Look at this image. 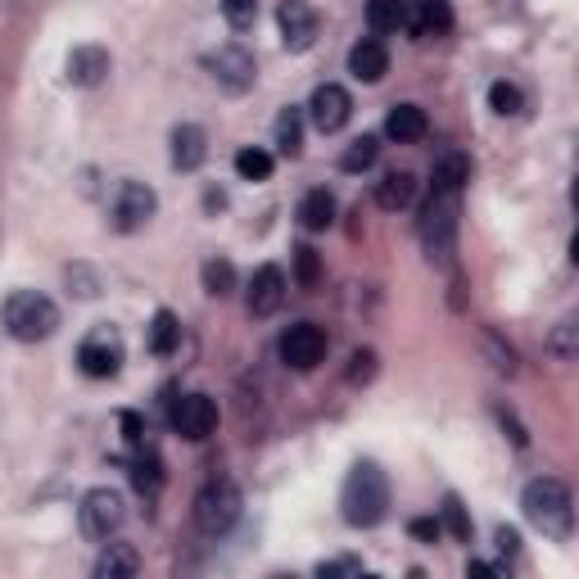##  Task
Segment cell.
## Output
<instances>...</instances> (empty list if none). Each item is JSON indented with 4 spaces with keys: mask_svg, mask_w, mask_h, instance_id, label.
<instances>
[{
    "mask_svg": "<svg viewBox=\"0 0 579 579\" xmlns=\"http://www.w3.org/2000/svg\"><path fill=\"white\" fill-rule=\"evenodd\" d=\"M340 517L353 530H372L390 517V480L376 462H357L340 489Z\"/></svg>",
    "mask_w": 579,
    "mask_h": 579,
    "instance_id": "cell-1",
    "label": "cell"
},
{
    "mask_svg": "<svg viewBox=\"0 0 579 579\" xmlns=\"http://www.w3.org/2000/svg\"><path fill=\"white\" fill-rule=\"evenodd\" d=\"M521 512H526V521H530L534 530H543V534L557 539V543H566V539L575 534V498H570V489H566L557 475H539V480L526 484Z\"/></svg>",
    "mask_w": 579,
    "mask_h": 579,
    "instance_id": "cell-2",
    "label": "cell"
},
{
    "mask_svg": "<svg viewBox=\"0 0 579 579\" xmlns=\"http://www.w3.org/2000/svg\"><path fill=\"white\" fill-rule=\"evenodd\" d=\"M458 213H462V195L458 190H430L421 217H416V236L430 263L449 267L458 254Z\"/></svg>",
    "mask_w": 579,
    "mask_h": 579,
    "instance_id": "cell-3",
    "label": "cell"
},
{
    "mask_svg": "<svg viewBox=\"0 0 579 579\" xmlns=\"http://www.w3.org/2000/svg\"><path fill=\"white\" fill-rule=\"evenodd\" d=\"M0 322H6V331L19 344H37V340H50L59 331V308L41 290H14L6 308H0Z\"/></svg>",
    "mask_w": 579,
    "mask_h": 579,
    "instance_id": "cell-4",
    "label": "cell"
},
{
    "mask_svg": "<svg viewBox=\"0 0 579 579\" xmlns=\"http://www.w3.org/2000/svg\"><path fill=\"white\" fill-rule=\"evenodd\" d=\"M236 517H241V489L232 480H213V484H204L195 493V526H199V534H208V539L227 534L236 526Z\"/></svg>",
    "mask_w": 579,
    "mask_h": 579,
    "instance_id": "cell-5",
    "label": "cell"
},
{
    "mask_svg": "<svg viewBox=\"0 0 579 579\" xmlns=\"http://www.w3.org/2000/svg\"><path fill=\"white\" fill-rule=\"evenodd\" d=\"M204 68H208V78L223 87L227 96H245L254 87V78H258V63H254V55L245 46H217V50H208Z\"/></svg>",
    "mask_w": 579,
    "mask_h": 579,
    "instance_id": "cell-6",
    "label": "cell"
},
{
    "mask_svg": "<svg viewBox=\"0 0 579 579\" xmlns=\"http://www.w3.org/2000/svg\"><path fill=\"white\" fill-rule=\"evenodd\" d=\"M122 517H127V507H122V493H118V489H91V493L82 498V507H78V526H82V534H87L91 543H105V539L122 526Z\"/></svg>",
    "mask_w": 579,
    "mask_h": 579,
    "instance_id": "cell-7",
    "label": "cell"
},
{
    "mask_svg": "<svg viewBox=\"0 0 579 579\" xmlns=\"http://www.w3.org/2000/svg\"><path fill=\"white\" fill-rule=\"evenodd\" d=\"M78 367L91 381H114L122 372V335L109 326H96L82 344H78Z\"/></svg>",
    "mask_w": 579,
    "mask_h": 579,
    "instance_id": "cell-8",
    "label": "cell"
},
{
    "mask_svg": "<svg viewBox=\"0 0 579 579\" xmlns=\"http://www.w3.org/2000/svg\"><path fill=\"white\" fill-rule=\"evenodd\" d=\"M114 232H122V236H131V232H140L150 217L159 213V195L145 186V181H118V190H114Z\"/></svg>",
    "mask_w": 579,
    "mask_h": 579,
    "instance_id": "cell-9",
    "label": "cell"
},
{
    "mask_svg": "<svg viewBox=\"0 0 579 579\" xmlns=\"http://www.w3.org/2000/svg\"><path fill=\"white\" fill-rule=\"evenodd\" d=\"M168 425L181 434V440L199 444V440H208V434L217 430V403L208 394H181L168 408Z\"/></svg>",
    "mask_w": 579,
    "mask_h": 579,
    "instance_id": "cell-10",
    "label": "cell"
},
{
    "mask_svg": "<svg viewBox=\"0 0 579 579\" xmlns=\"http://www.w3.org/2000/svg\"><path fill=\"white\" fill-rule=\"evenodd\" d=\"M326 357V331L313 322H295L281 335V362L295 372H313L317 362Z\"/></svg>",
    "mask_w": 579,
    "mask_h": 579,
    "instance_id": "cell-11",
    "label": "cell"
},
{
    "mask_svg": "<svg viewBox=\"0 0 579 579\" xmlns=\"http://www.w3.org/2000/svg\"><path fill=\"white\" fill-rule=\"evenodd\" d=\"M349 118H353V100H349V91H344L340 82H322V87L313 91V100H308V122H313L322 136H335Z\"/></svg>",
    "mask_w": 579,
    "mask_h": 579,
    "instance_id": "cell-12",
    "label": "cell"
},
{
    "mask_svg": "<svg viewBox=\"0 0 579 579\" xmlns=\"http://www.w3.org/2000/svg\"><path fill=\"white\" fill-rule=\"evenodd\" d=\"M276 23H281L285 50H295V55H304L317 41V10L308 6V0H281Z\"/></svg>",
    "mask_w": 579,
    "mask_h": 579,
    "instance_id": "cell-13",
    "label": "cell"
},
{
    "mask_svg": "<svg viewBox=\"0 0 579 579\" xmlns=\"http://www.w3.org/2000/svg\"><path fill=\"white\" fill-rule=\"evenodd\" d=\"M68 72L63 78L72 82V87H82V91H91V87H100L105 78H109V68H114V59H109V50L105 46H78L68 55V63H63Z\"/></svg>",
    "mask_w": 579,
    "mask_h": 579,
    "instance_id": "cell-14",
    "label": "cell"
},
{
    "mask_svg": "<svg viewBox=\"0 0 579 579\" xmlns=\"http://www.w3.org/2000/svg\"><path fill=\"white\" fill-rule=\"evenodd\" d=\"M285 304V272L276 263H263L249 281V313L254 317H272Z\"/></svg>",
    "mask_w": 579,
    "mask_h": 579,
    "instance_id": "cell-15",
    "label": "cell"
},
{
    "mask_svg": "<svg viewBox=\"0 0 579 579\" xmlns=\"http://www.w3.org/2000/svg\"><path fill=\"white\" fill-rule=\"evenodd\" d=\"M349 72H353L357 82L376 87L385 72H390V50H385V41H381V37H362V41L349 50Z\"/></svg>",
    "mask_w": 579,
    "mask_h": 579,
    "instance_id": "cell-16",
    "label": "cell"
},
{
    "mask_svg": "<svg viewBox=\"0 0 579 579\" xmlns=\"http://www.w3.org/2000/svg\"><path fill=\"white\" fill-rule=\"evenodd\" d=\"M204 159H208V136H204V127H195V122L173 127V168H177V173H199Z\"/></svg>",
    "mask_w": 579,
    "mask_h": 579,
    "instance_id": "cell-17",
    "label": "cell"
},
{
    "mask_svg": "<svg viewBox=\"0 0 579 579\" xmlns=\"http://www.w3.org/2000/svg\"><path fill=\"white\" fill-rule=\"evenodd\" d=\"M408 28L416 37H449L453 32V6L449 0H412Z\"/></svg>",
    "mask_w": 579,
    "mask_h": 579,
    "instance_id": "cell-18",
    "label": "cell"
},
{
    "mask_svg": "<svg viewBox=\"0 0 579 579\" xmlns=\"http://www.w3.org/2000/svg\"><path fill=\"white\" fill-rule=\"evenodd\" d=\"M425 131H430V118H425L421 105H394L385 114V136L399 140V145H416Z\"/></svg>",
    "mask_w": 579,
    "mask_h": 579,
    "instance_id": "cell-19",
    "label": "cell"
},
{
    "mask_svg": "<svg viewBox=\"0 0 579 579\" xmlns=\"http://www.w3.org/2000/svg\"><path fill=\"white\" fill-rule=\"evenodd\" d=\"M467 181H471V159H467L462 150H444L440 159H434V168H430V190H458V195H462Z\"/></svg>",
    "mask_w": 579,
    "mask_h": 579,
    "instance_id": "cell-20",
    "label": "cell"
},
{
    "mask_svg": "<svg viewBox=\"0 0 579 579\" xmlns=\"http://www.w3.org/2000/svg\"><path fill=\"white\" fill-rule=\"evenodd\" d=\"M140 575V557L131 543H109L105 539V552L96 557V579H131Z\"/></svg>",
    "mask_w": 579,
    "mask_h": 579,
    "instance_id": "cell-21",
    "label": "cell"
},
{
    "mask_svg": "<svg viewBox=\"0 0 579 579\" xmlns=\"http://www.w3.org/2000/svg\"><path fill=\"white\" fill-rule=\"evenodd\" d=\"M331 223H335V195H331L326 186L308 190V195L300 199V227H304V232H326Z\"/></svg>",
    "mask_w": 579,
    "mask_h": 579,
    "instance_id": "cell-22",
    "label": "cell"
},
{
    "mask_svg": "<svg viewBox=\"0 0 579 579\" xmlns=\"http://www.w3.org/2000/svg\"><path fill=\"white\" fill-rule=\"evenodd\" d=\"M412 199H416V177H412V173H385V177L376 181V204H381L385 213L412 208Z\"/></svg>",
    "mask_w": 579,
    "mask_h": 579,
    "instance_id": "cell-23",
    "label": "cell"
},
{
    "mask_svg": "<svg viewBox=\"0 0 579 579\" xmlns=\"http://www.w3.org/2000/svg\"><path fill=\"white\" fill-rule=\"evenodd\" d=\"M412 14V0H367V23L372 32H403Z\"/></svg>",
    "mask_w": 579,
    "mask_h": 579,
    "instance_id": "cell-24",
    "label": "cell"
},
{
    "mask_svg": "<svg viewBox=\"0 0 579 579\" xmlns=\"http://www.w3.org/2000/svg\"><path fill=\"white\" fill-rule=\"evenodd\" d=\"M272 136H276V150H281L285 159H295V155L304 150V114H300V109H281Z\"/></svg>",
    "mask_w": 579,
    "mask_h": 579,
    "instance_id": "cell-25",
    "label": "cell"
},
{
    "mask_svg": "<svg viewBox=\"0 0 579 579\" xmlns=\"http://www.w3.org/2000/svg\"><path fill=\"white\" fill-rule=\"evenodd\" d=\"M177 340H181V322H177L168 308H159L155 322H150V335H145V344H150V353L168 357V353L177 349Z\"/></svg>",
    "mask_w": 579,
    "mask_h": 579,
    "instance_id": "cell-26",
    "label": "cell"
},
{
    "mask_svg": "<svg viewBox=\"0 0 579 579\" xmlns=\"http://www.w3.org/2000/svg\"><path fill=\"white\" fill-rule=\"evenodd\" d=\"M440 526L458 539V543H471V512H467V507H462V498L458 493H444V507H440Z\"/></svg>",
    "mask_w": 579,
    "mask_h": 579,
    "instance_id": "cell-27",
    "label": "cell"
},
{
    "mask_svg": "<svg viewBox=\"0 0 579 579\" xmlns=\"http://www.w3.org/2000/svg\"><path fill=\"white\" fill-rule=\"evenodd\" d=\"M376 155H381L376 136H357V140H349V145H344L340 168H344V173H367V168L376 164Z\"/></svg>",
    "mask_w": 579,
    "mask_h": 579,
    "instance_id": "cell-28",
    "label": "cell"
},
{
    "mask_svg": "<svg viewBox=\"0 0 579 579\" xmlns=\"http://www.w3.org/2000/svg\"><path fill=\"white\" fill-rule=\"evenodd\" d=\"M272 168H276V164H272V155L263 150V145H245V150L236 155V177H241V181H267Z\"/></svg>",
    "mask_w": 579,
    "mask_h": 579,
    "instance_id": "cell-29",
    "label": "cell"
},
{
    "mask_svg": "<svg viewBox=\"0 0 579 579\" xmlns=\"http://www.w3.org/2000/svg\"><path fill=\"white\" fill-rule=\"evenodd\" d=\"M480 349L489 353V362H493V372H502V376H517L521 372V362H517V349L512 344H502L493 331H480Z\"/></svg>",
    "mask_w": 579,
    "mask_h": 579,
    "instance_id": "cell-30",
    "label": "cell"
},
{
    "mask_svg": "<svg viewBox=\"0 0 579 579\" xmlns=\"http://www.w3.org/2000/svg\"><path fill=\"white\" fill-rule=\"evenodd\" d=\"M204 290H208L213 300L232 295V290H236V267H232L227 258H208V263H204Z\"/></svg>",
    "mask_w": 579,
    "mask_h": 579,
    "instance_id": "cell-31",
    "label": "cell"
},
{
    "mask_svg": "<svg viewBox=\"0 0 579 579\" xmlns=\"http://www.w3.org/2000/svg\"><path fill=\"white\" fill-rule=\"evenodd\" d=\"M489 109H493L498 118H517V114L526 109L521 87H517V82H493V87H489Z\"/></svg>",
    "mask_w": 579,
    "mask_h": 579,
    "instance_id": "cell-32",
    "label": "cell"
},
{
    "mask_svg": "<svg viewBox=\"0 0 579 579\" xmlns=\"http://www.w3.org/2000/svg\"><path fill=\"white\" fill-rule=\"evenodd\" d=\"M579 326H575V317H561L557 326H552V335H548V353L557 357V362H575V353H579Z\"/></svg>",
    "mask_w": 579,
    "mask_h": 579,
    "instance_id": "cell-33",
    "label": "cell"
},
{
    "mask_svg": "<svg viewBox=\"0 0 579 579\" xmlns=\"http://www.w3.org/2000/svg\"><path fill=\"white\" fill-rule=\"evenodd\" d=\"M217 6H223V19H227L236 32L254 28V19H258V0H217Z\"/></svg>",
    "mask_w": 579,
    "mask_h": 579,
    "instance_id": "cell-34",
    "label": "cell"
},
{
    "mask_svg": "<svg viewBox=\"0 0 579 579\" xmlns=\"http://www.w3.org/2000/svg\"><path fill=\"white\" fill-rule=\"evenodd\" d=\"M295 272H300V281H304V285H317V272H322V263H317V249L300 245V249H295Z\"/></svg>",
    "mask_w": 579,
    "mask_h": 579,
    "instance_id": "cell-35",
    "label": "cell"
},
{
    "mask_svg": "<svg viewBox=\"0 0 579 579\" xmlns=\"http://www.w3.org/2000/svg\"><path fill=\"white\" fill-rule=\"evenodd\" d=\"M376 372V353H367V349H362V353H353V367H349V381L357 385V381H367Z\"/></svg>",
    "mask_w": 579,
    "mask_h": 579,
    "instance_id": "cell-36",
    "label": "cell"
},
{
    "mask_svg": "<svg viewBox=\"0 0 579 579\" xmlns=\"http://www.w3.org/2000/svg\"><path fill=\"white\" fill-rule=\"evenodd\" d=\"M317 575H322V579H331V575H362V561H353V557H335V561H322Z\"/></svg>",
    "mask_w": 579,
    "mask_h": 579,
    "instance_id": "cell-37",
    "label": "cell"
},
{
    "mask_svg": "<svg viewBox=\"0 0 579 579\" xmlns=\"http://www.w3.org/2000/svg\"><path fill=\"white\" fill-rule=\"evenodd\" d=\"M493 543H498V552H502V557H517V552H521V534H517V530H507V526H498Z\"/></svg>",
    "mask_w": 579,
    "mask_h": 579,
    "instance_id": "cell-38",
    "label": "cell"
},
{
    "mask_svg": "<svg viewBox=\"0 0 579 579\" xmlns=\"http://www.w3.org/2000/svg\"><path fill=\"white\" fill-rule=\"evenodd\" d=\"M122 430H127V444H131V449H140V444H145V425H140V416H136V412H122Z\"/></svg>",
    "mask_w": 579,
    "mask_h": 579,
    "instance_id": "cell-39",
    "label": "cell"
},
{
    "mask_svg": "<svg viewBox=\"0 0 579 579\" xmlns=\"http://www.w3.org/2000/svg\"><path fill=\"white\" fill-rule=\"evenodd\" d=\"M408 530H412V539H425V543H434V539L444 534V526H440V521H412Z\"/></svg>",
    "mask_w": 579,
    "mask_h": 579,
    "instance_id": "cell-40",
    "label": "cell"
},
{
    "mask_svg": "<svg viewBox=\"0 0 579 579\" xmlns=\"http://www.w3.org/2000/svg\"><path fill=\"white\" fill-rule=\"evenodd\" d=\"M467 575H484V579H502V566H489V561H471Z\"/></svg>",
    "mask_w": 579,
    "mask_h": 579,
    "instance_id": "cell-41",
    "label": "cell"
}]
</instances>
